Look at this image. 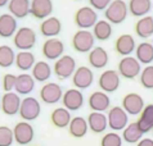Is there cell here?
<instances>
[{
    "mask_svg": "<svg viewBox=\"0 0 153 146\" xmlns=\"http://www.w3.org/2000/svg\"><path fill=\"white\" fill-rule=\"evenodd\" d=\"M127 13V4L124 0H112L104 10V17L105 21H108L111 24H120L126 19Z\"/></svg>",
    "mask_w": 153,
    "mask_h": 146,
    "instance_id": "cell-1",
    "label": "cell"
},
{
    "mask_svg": "<svg viewBox=\"0 0 153 146\" xmlns=\"http://www.w3.org/2000/svg\"><path fill=\"white\" fill-rule=\"evenodd\" d=\"M13 44L19 51H30L36 44V32L30 27H21L13 36Z\"/></svg>",
    "mask_w": 153,
    "mask_h": 146,
    "instance_id": "cell-2",
    "label": "cell"
},
{
    "mask_svg": "<svg viewBox=\"0 0 153 146\" xmlns=\"http://www.w3.org/2000/svg\"><path fill=\"white\" fill-rule=\"evenodd\" d=\"M95 38L89 29H79L72 36V48L77 53H90L94 49Z\"/></svg>",
    "mask_w": 153,
    "mask_h": 146,
    "instance_id": "cell-3",
    "label": "cell"
},
{
    "mask_svg": "<svg viewBox=\"0 0 153 146\" xmlns=\"http://www.w3.org/2000/svg\"><path fill=\"white\" fill-rule=\"evenodd\" d=\"M41 113V105L37 99L32 96H26L21 101V108L18 114L25 122H31L39 118Z\"/></svg>",
    "mask_w": 153,
    "mask_h": 146,
    "instance_id": "cell-4",
    "label": "cell"
},
{
    "mask_svg": "<svg viewBox=\"0 0 153 146\" xmlns=\"http://www.w3.org/2000/svg\"><path fill=\"white\" fill-rule=\"evenodd\" d=\"M74 21L80 29H88L95 26L98 22V14L91 7H81L76 10Z\"/></svg>",
    "mask_w": 153,
    "mask_h": 146,
    "instance_id": "cell-5",
    "label": "cell"
},
{
    "mask_svg": "<svg viewBox=\"0 0 153 146\" xmlns=\"http://www.w3.org/2000/svg\"><path fill=\"white\" fill-rule=\"evenodd\" d=\"M76 71V60L71 55H62L57 59L53 67V72L59 80H67L74 76Z\"/></svg>",
    "mask_w": 153,
    "mask_h": 146,
    "instance_id": "cell-6",
    "label": "cell"
},
{
    "mask_svg": "<svg viewBox=\"0 0 153 146\" xmlns=\"http://www.w3.org/2000/svg\"><path fill=\"white\" fill-rule=\"evenodd\" d=\"M118 74L126 80H134L140 74L142 67L137 58L124 57L118 62Z\"/></svg>",
    "mask_w": 153,
    "mask_h": 146,
    "instance_id": "cell-7",
    "label": "cell"
},
{
    "mask_svg": "<svg viewBox=\"0 0 153 146\" xmlns=\"http://www.w3.org/2000/svg\"><path fill=\"white\" fill-rule=\"evenodd\" d=\"M107 121L108 127L112 131H124L129 124V115L122 109V106H113L108 110Z\"/></svg>",
    "mask_w": 153,
    "mask_h": 146,
    "instance_id": "cell-8",
    "label": "cell"
},
{
    "mask_svg": "<svg viewBox=\"0 0 153 146\" xmlns=\"http://www.w3.org/2000/svg\"><path fill=\"white\" fill-rule=\"evenodd\" d=\"M120 74L114 69H107L99 76L98 85L103 92H114L120 87Z\"/></svg>",
    "mask_w": 153,
    "mask_h": 146,
    "instance_id": "cell-9",
    "label": "cell"
},
{
    "mask_svg": "<svg viewBox=\"0 0 153 146\" xmlns=\"http://www.w3.org/2000/svg\"><path fill=\"white\" fill-rule=\"evenodd\" d=\"M33 136H35V131H33V127L28 122H18L13 128L14 141L21 146L31 144Z\"/></svg>",
    "mask_w": 153,
    "mask_h": 146,
    "instance_id": "cell-10",
    "label": "cell"
},
{
    "mask_svg": "<svg viewBox=\"0 0 153 146\" xmlns=\"http://www.w3.org/2000/svg\"><path fill=\"white\" fill-rule=\"evenodd\" d=\"M93 81H94V73L90 68L85 66L76 68L74 76H72V85L77 90L89 88L93 85Z\"/></svg>",
    "mask_w": 153,
    "mask_h": 146,
    "instance_id": "cell-11",
    "label": "cell"
},
{
    "mask_svg": "<svg viewBox=\"0 0 153 146\" xmlns=\"http://www.w3.org/2000/svg\"><path fill=\"white\" fill-rule=\"evenodd\" d=\"M65 51V45L59 38H46L42 44L41 53L42 57L49 60H57L63 55Z\"/></svg>",
    "mask_w": 153,
    "mask_h": 146,
    "instance_id": "cell-12",
    "label": "cell"
},
{
    "mask_svg": "<svg viewBox=\"0 0 153 146\" xmlns=\"http://www.w3.org/2000/svg\"><path fill=\"white\" fill-rule=\"evenodd\" d=\"M62 104L63 108H66L68 111L80 110L84 105V95L77 88H70L63 92L62 96Z\"/></svg>",
    "mask_w": 153,
    "mask_h": 146,
    "instance_id": "cell-13",
    "label": "cell"
},
{
    "mask_svg": "<svg viewBox=\"0 0 153 146\" xmlns=\"http://www.w3.org/2000/svg\"><path fill=\"white\" fill-rule=\"evenodd\" d=\"M63 91L61 85L56 82H46L40 90V97L41 101H44L45 104H57L58 101L62 100Z\"/></svg>",
    "mask_w": 153,
    "mask_h": 146,
    "instance_id": "cell-14",
    "label": "cell"
},
{
    "mask_svg": "<svg viewBox=\"0 0 153 146\" xmlns=\"http://www.w3.org/2000/svg\"><path fill=\"white\" fill-rule=\"evenodd\" d=\"M122 109L127 115H138L144 109V100L143 97L137 92H129L122 99Z\"/></svg>",
    "mask_w": 153,
    "mask_h": 146,
    "instance_id": "cell-15",
    "label": "cell"
},
{
    "mask_svg": "<svg viewBox=\"0 0 153 146\" xmlns=\"http://www.w3.org/2000/svg\"><path fill=\"white\" fill-rule=\"evenodd\" d=\"M21 97L17 92L12 91V92H5L1 96V111L5 115H16L18 114L19 108H21Z\"/></svg>",
    "mask_w": 153,
    "mask_h": 146,
    "instance_id": "cell-16",
    "label": "cell"
},
{
    "mask_svg": "<svg viewBox=\"0 0 153 146\" xmlns=\"http://www.w3.org/2000/svg\"><path fill=\"white\" fill-rule=\"evenodd\" d=\"M53 1L52 0H31L30 14L36 19H46L50 17L53 12Z\"/></svg>",
    "mask_w": 153,
    "mask_h": 146,
    "instance_id": "cell-17",
    "label": "cell"
},
{
    "mask_svg": "<svg viewBox=\"0 0 153 146\" xmlns=\"http://www.w3.org/2000/svg\"><path fill=\"white\" fill-rule=\"evenodd\" d=\"M88 104H89V108L93 111L103 113L104 110H108L109 105H111V99L103 91H94L89 96Z\"/></svg>",
    "mask_w": 153,
    "mask_h": 146,
    "instance_id": "cell-18",
    "label": "cell"
},
{
    "mask_svg": "<svg viewBox=\"0 0 153 146\" xmlns=\"http://www.w3.org/2000/svg\"><path fill=\"white\" fill-rule=\"evenodd\" d=\"M40 33L44 37L54 38L62 31V22L57 17H48L40 23Z\"/></svg>",
    "mask_w": 153,
    "mask_h": 146,
    "instance_id": "cell-19",
    "label": "cell"
},
{
    "mask_svg": "<svg viewBox=\"0 0 153 146\" xmlns=\"http://www.w3.org/2000/svg\"><path fill=\"white\" fill-rule=\"evenodd\" d=\"M114 49H116L117 54L122 55V57H130V54L137 49V44H135L133 36L129 33H124V35H120L116 38Z\"/></svg>",
    "mask_w": 153,
    "mask_h": 146,
    "instance_id": "cell-20",
    "label": "cell"
},
{
    "mask_svg": "<svg viewBox=\"0 0 153 146\" xmlns=\"http://www.w3.org/2000/svg\"><path fill=\"white\" fill-rule=\"evenodd\" d=\"M17 29H18V23H17V19L13 15L9 13H4L0 15V37H13Z\"/></svg>",
    "mask_w": 153,
    "mask_h": 146,
    "instance_id": "cell-21",
    "label": "cell"
},
{
    "mask_svg": "<svg viewBox=\"0 0 153 146\" xmlns=\"http://www.w3.org/2000/svg\"><path fill=\"white\" fill-rule=\"evenodd\" d=\"M88 60L93 68H95V69H103L108 64L109 57H108L107 50L103 49L102 46H97V48H94L89 53Z\"/></svg>",
    "mask_w": 153,
    "mask_h": 146,
    "instance_id": "cell-22",
    "label": "cell"
},
{
    "mask_svg": "<svg viewBox=\"0 0 153 146\" xmlns=\"http://www.w3.org/2000/svg\"><path fill=\"white\" fill-rule=\"evenodd\" d=\"M86 122H88L89 130L93 131L94 133H102L108 127L107 115L104 113H99V111H91L89 114Z\"/></svg>",
    "mask_w": 153,
    "mask_h": 146,
    "instance_id": "cell-23",
    "label": "cell"
},
{
    "mask_svg": "<svg viewBox=\"0 0 153 146\" xmlns=\"http://www.w3.org/2000/svg\"><path fill=\"white\" fill-rule=\"evenodd\" d=\"M30 0H9L8 3V10L16 19H23L30 14Z\"/></svg>",
    "mask_w": 153,
    "mask_h": 146,
    "instance_id": "cell-24",
    "label": "cell"
},
{
    "mask_svg": "<svg viewBox=\"0 0 153 146\" xmlns=\"http://www.w3.org/2000/svg\"><path fill=\"white\" fill-rule=\"evenodd\" d=\"M33 88H35V80L31 74L21 73L17 76L14 92H17L18 95H28L33 91Z\"/></svg>",
    "mask_w": 153,
    "mask_h": 146,
    "instance_id": "cell-25",
    "label": "cell"
},
{
    "mask_svg": "<svg viewBox=\"0 0 153 146\" xmlns=\"http://www.w3.org/2000/svg\"><path fill=\"white\" fill-rule=\"evenodd\" d=\"M127 9H129L131 15L142 18L151 12L152 1L151 0H130L127 4Z\"/></svg>",
    "mask_w": 153,
    "mask_h": 146,
    "instance_id": "cell-26",
    "label": "cell"
},
{
    "mask_svg": "<svg viewBox=\"0 0 153 146\" xmlns=\"http://www.w3.org/2000/svg\"><path fill=\"white\" fill-rule=\"evenodd\" d=\"M88 130H89V126H88L86 119L80 117V115L74 117L68 124V132L75 139H81V137H84L88 133Z\"/></svg>",
    "mask_w": 153,
    "mask_h": 146,
    "instance_id": "cell-27",
    "label": "cell"
},
{
    "mask_svg": "<svg viewBox=\"0 0 153 146\" xmlns=\"http://www.w3.org/2000/svg\"><path fill=\"white\" fill-rule=\"evenodd\" d=\"M137 123L139 130L143 132V135L153 130V104H148L144 106Z\"/></svg>",
    "mask_w": 153,
    "mask_h": 146,
    "instance_id": "cell-28",
    "label": "cell"
},
{
    "mask_svg": "<svg viewBox=\"0 0 153 146\" xmlns=\"http://www.w3.org/2000/svg\"><path fill=\"white\" fill-rule=\"evenodd\" d=\"M135 33L140 38H148L153 35V17H142L135 23Z\"/></svg>",
    "mask_w": 153,
    "mask_h": 146,
    "instance_id": "cell-29",
    "label": "cell"
},
{
    "mask_svg": "<svg viewBox=\"0 0 153 146\" xmlns=\"http://www.w3.org/2000/svg\"><path fill=\"white\" fill-rule=\"evenodd\" d=\"M33 80L39 81V82H46L50 76H52V67L50 64L45 60H40L36 62L35 66L32 67V74Z\"/></svg>",
    "mask_w": 153,
    "mask_h": 146,
    "instance_id": "cell-30",
    "label": "cell"
},
{
    "mask_svg": "<svg viewBox=\"0 0 153 146\" xmlns=\"http://www.w3.org/2000/svg\"><path fill=\"white\" fill-rule=\"evenodd\" d=\"M71 113L66 108H57L52 111L50 115V121H52L53 126H56L57 128H66L68 127V124L71 122Z\"/></svg>",
    "mask_w": 153,
    "mask_h": 146,
    "instance_id": "cell-31",
    "label": "cell"
},
{
    "mask_svg": "<svg viewBox=\"0 0 153 146\" xmlns=\"http://www.w3.org/2000/svg\"><path fill=\"white\" fill-rule=\"evenodd\" d=\"M137 59L140 64H151L153 62V45L151 42H140L135 49Z\"/></svg>",
    "mask_w": 153,
    "mask_h": 146,
    "instance_id": "cell-32",
    "label": "cell"
},
{
    "mask_svg": "<svg viewBox=\"0 0 153 146\" xmlns=\"http://www.w3.org/2000/svg\"><path fill=\"white\" fill-rule=\"evenodd\" d=\"M93 35L94 38L99 41H105L112 36V24L105 19H100L93 27Z\"/></svg>",
    "mask_w": 153,
    "mask_h": 146,
    "instance_id": "cell-33",
    "label": "cell"
},
{
    "mask_svg": "<svg viewBox=\"0 0 153 146\" xmlns=\"http://www.w3.org/2000/svg\"><path fill=\"white\" fill-rule=\"evenodd\" d=\"M14 63L18 69L26 72L28 69H32V67L35 66V55L31 51H19L18 54H16Z\"/></svg>",
    "mask_w": 153,
    "mask_h": 146,
    "instance_id": "cell-34",
    "label": "cell"
},
{
    "mask_svg": "<svg viewBox=\"0 0 153 146\" xmlns=\"http://www.w3.org/2000/svg\"><path fill=\"white\" fill-rule=\"evenodd\" d=\"M121 137H122V140L126 141L127 144H138L143 137V132L139 130L138 123L133 122V123H129L126 126L124 132H122Z\"/></svg>",
    "mask_w": 153,
    "mask_h": 146,
    "instance_id": "cell-35",
    "label": "cell"
},
{
    "mask_svg": "<svg viewBox=\"0 0 153 146\" xmlns=\"http://www.w3.org/2000/svg\"><path fill=\"white\" fill-rule=\"evenodd\" d=\"M16 53L9 45H0V67L9 68L14 64Z\"/></svg>",
    "mask_w": 153,
    "mask_h": 146,
    "instance_id": "cell-36",
    "label": "cell"
},
{
    "mask_svg": "<svg viewBox=\"0 0 153 146\" xmlns=\"http://www.w3.org/2000/svg\"><path fill=\"white\" fill-rule=\"evenodd\" d=\"M140 83L144 88L152 90L153 88V66H147L140 72Z\"/></svg>",
    "mask_w": 153,
    "mask_h": 146,
    "instance_id": "cell-37",
    "label": "cell"
},
{
    "mask_svg": "<svg viewBox=\"0 0 153 146\" xmlns=\"http://www.w3.org/2000/svg\"><path fill=\"white\" fill-rule=\"evenodd\" d=\"M100 146H122V137L116 132H108L102 137Z\"/></svg>",
    "mask_w": 153,
    "mask_h": 146,
    "instance_id": "cell-38",
    "label": "cell"
},
{
    "mask_svg": "<svg viewBox=\"0 0 153 146\" xmlns=\"http://www.w3.org/2000/svg\"><path fill=\"white\" fill-rule=\"evenodd\" d=\"M13 141V130L8 126H0V146H12Z\"/></svg>",
    "mask_w": 153,
    "mask_h": 146,
    "instance_id": "cell-39",
    "label": "cell"
},
{
    "mask_svg": "<svg viewBox=\"0 0 153 146\" xmlns=\"http://www.w3.org/2000/svg\"><path fill=\"white\" fill-rule=\"evenodd\" d=\"M16 80L17 76L12 74V73H7L3 77V90L5 92H12L16 87Z\"/></svg>",
    "mask_w": 153,
    "mask_h": 146,
    "instance_id": "cell-40",
    "label": "cell"
},
{
    "mask_svg": "<svg viewBox=\"0 0 153 146\" xmlns=\"http://www.w3.org/2000/svg\"><path fill=\"white\" fill-rule=\"evenodd\" d=\"M112 0H89V4L94 10H105Z\"/></svg>",
    "mask_w": 153,
    "mask_h": 146,
    "instance_id": "cell-41",
    "label": "cell"
},
{
    "mask_svg": "<svg viewBox=\"0 0 153 146\" xmlns=\"http://www.w3.org/2000/svg\"><path fill=\"white\" fill-rule=\"evenodd\" d=\"M137 146H153V139H142Z\"/></svg>",
    "mask_w": 153,
    "mask_h": 146,
    "instance_id": "cell-42",
    "label": "cell"
},
{
    "mask_svg": "<svg viewBox=\"0 0 153 146\" xmlns=\"http://www.w3.org/2000/svg\"><path fill=\"white\" fill-rule=\"evenodd\" d=\"M8 3H9V0H0V8L8 5Z\"/></svg>",
    "mask_w": 153,
    "mask_h": 146,
    "instance_id": "cell-43",
    "label": "cell"
},
{
    "mask_svg": "<svg viewBox=\"0 0 153 146\" xmlns=\"http://www.w3.org/2000/svg\"><path fill=\"white\" fill-rule=\"evenodd\" d=\"M152 136H153V130H152Z\"/></svg>",
    "mask_w": 153,
    "mask_h": 146,
    "instance_id": "cell-44",
    "label": "cell"
},
{
    "mask_svg": "<svg viewBox=\"0 0 153 146\" xmlns=\"http://www.w3.org/2000/svg\"><path fill=\"white\" fill-rule=\"evenodd\" d=\"M0 102H1V99H0Z\"/></svg>",
    "mask_w": 153,
    "mask_h": 146,
    "instance_id": "cell-45",
    "label": "cell"
},
{
    "mask_svg": "<svg viewBox=\"0 0 153 146\" xmlns=\"http://www.w3.org/2000/svg\"><path fill=\"white\" fill-rule=\"evenodd\" d=\"M76 1H80V0H76Z\"/></svg>",
    "mask_w": 153,
    "mask_h": 146,
    "instance_id": "cell-46",
    "label": "cell"
}]
</instances>
